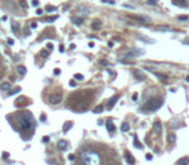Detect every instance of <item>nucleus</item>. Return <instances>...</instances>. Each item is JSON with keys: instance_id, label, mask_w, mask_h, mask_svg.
<instances>
[{"instance_id": "obj_1", "label": "nucleus", "mask_w": 189, "mask_h": 165, "mask_svg": "<svg viewBox=\"0 0 189 165\" xmlns=\"http://www.w3.org/2000/svg\"><path fill=\"white\" fill-rule=\"evenodd\" d=\"M18 123H20V128L22 129L23 132H28L31 130L32 128L35 126V119L34 116L31 115V112H22L18 116Z\"/></svg>"}, {"instance_id": "obj_2", "label": "nucleus", "mask_w": 189, "mask_h": 165, "mask_svg": "<svg viewBox=\"0 0 189 165\" xmlns=\"http://www.w3.org/2000/svg\"><path fill=\"white\" fill-rule=\"evenodd\" d=\"M80 158H81V161L84 164H89V165H98L100 163V156L99 153L94 152V151H83L80 153Z\"/></svg>"}, {"instance_id": "obj_3", "label": "nucleus", "mask_w": 189, "mask_h": 165, "mask_svg": "<svg viewBox=\"0 0 189 165\" xmlns=\"http://www.w3.org/2000/svg\"><path fill=\"white\" fill-rule=\"evenodd\" d=\"M162 103H163L162 98L153 97V98H150V100H148L146 102V104L142 107V111H144V112H154V111H157L161 106H162Z\"/></svg>"}, {"instance_id": "obj_4", "label": "nucleus", "mask_w": 189, "mask_h": 165, "mask_svg": "<svg viewBox=\"0 0 189 165\" xmlns=\"http://www.w3.org/2000/svg\"><path fill=\"white\" fill-rule=\"evenodd\" d=\"M144 52L142 50V49H133V50H130L129 53H126V57L125 58H134V57H140L143 56Z\"/></svg>"}, {"instance_id": "obj_5", "label": "nucleus", "mask_w": 189, "mask_h": 165, "mask_svg": "<svg viewBox=\"0 0 189 165\" xmlns=\"http://www.w3.org/2000/svg\"><path fill=\"white\" fill-rule=\"evenodd\" d=\"M61 101H62V94H59V93H54V94L49 95V102L53 104H58Z\"/></svg>"}, {"instance_id": "obj_6", "label": "nucleus", "mask_w": 189, "mask_h": 165, "mask_svg": "<svg viewBox=\"0 0 189 165\" xmlns=\"http://www.w3.org/2000/svg\"><path fill=\"white\" fill-rule=\"evenodd\" d=\"M133 75H134V78H135L136 80H139V81L146 80V75H144V74L140 70H134L133 71Z\"/></svg>"}, {"instance_id": "obj_7", "label": "nucleus", "mask_w": 189, "mask_h": 165, "mask_svg": "<svg viewBox=\"0 0 189 165\" xmlns=\"http://www.w3.org/2000/svg\"><path fill=\"white\" fill-rule=\"evenodd\" d=\"M131 18H134V20H136L139 22V23H146V22L149 20L148 17H143V16H130Z\"/></svg>"}, {"instance_id": "obj_8", "label": "nucleus", "mask_w": 189, "mask_h": 165, "mask_svg": "<svg viewBox=\"0 0 189 165\" xmlns=\"http://www.w3.org/2000/svg\"><path fill=\"white\" fill-rule=\"evenodd\" d=\"M67 145H68V142L67 141H64V139H61V141L58 142V150L59 151H64L66 148H67Z\"/></svg>"}, {"instance_id": "obj_9", "label": "nucleus", "mask_w": 189, "mask_h": 165, "mask_svg": "<svg viewBox=\"0 0 189 165\" xmlns=\"http://www.w3.org/2000/svg\"><path fill=\"white\" fill-rule=\"evenodd\" d=\"M117 101H119V95H113V97H112L111 100L108 101V104H107V107H108V108H112V107L114 106V103H116Z\"/></svg>"}, {"instance_id": "obj_10", "label": "nucleus", "mask_w": 189, "mask_h": 165, "mask_svg": "<svg viewBox=\"0 0 189 165\" xmlns=\"http://www.w3.org/2000/svg\"><path fill=\"white\" fill-rule=\"evenodd\" d=\"M172 4L177 7H187V0H172Z\"/></svg>"}, {"instance_id": "obj_11", "label": "nucleus", "mask_w": 189, "mask_h": 165, "mask_svg": "<svg viewBox=\"0 0 189 165\" xmlns=\"http://www.w3.org/2000/svg\"><path fill=\"white\" fill-rule=\"evenodd\" d=\"M153 129L157 132V134H161V132H162V126H161V123H160V121H154V124H153Z\"/></svg>"}, {"instance_id": "obj_12", "label": "nucleus", "mask_w": 189, "mask_h": 165, "mask_svg": "<svg viewBox=\"0 0 189 165\" xmlns=\"http://www.w3.org/2000/svg\"><path fill=\"white\" fill-rule=\"evenodd\" d=\"M125 160H126V163H127V164H134V163H135V160H134V158L131 156V153H130V152H126V155H125Z\"/></svg>"}, {"instance_id": "obj_13", "label": "nucleus", "mask_w": 189, "mask_h": 165, "mask_svg": "<svg viewBox=\"0 0 189 165\" xmlns=\"http://www.w3.org/2000/svg\"><path fill=\"white\" fill-rule=\"evenodd\" d=\"M72 126H73V123L72 121H67L64 125H63V133H67V132L70 130Z\"/></svg>"}, {"instance_id": "obj_14", "label": "nucleus", "mask_w": 189, "mask_h": 165, "mask_svg": "<svg viewBox=\"0 0 189 165\" xmlns=\"http://www.w3.org/2000/svg\"><path fill=\"white\" fill-rule=\"evenodd\" d=\"M167 142H169V143H171V145H174L175 142H176V137H175L174 133L167 134Z\"/></svg>"}, {"instance_id": "obj_15", "label": "nucleus", "mask_w": 189, "mask_h": 165, "mask_svg": "<svg viewBox=\"0 0 189 165\" xmlns=\"http://www.w3.org/2000/svg\"><path fill=\"white\" fill-rule=\"evenodd\" d=\"M106 128H107V130H108L109 133H112V132H114V125H113V124H112L111 120L106 123Z\"/></svg>"}, {"instance_id": "obj_16", "label": "nucleus", "mask_w": 189, "mask_h": 165, "mask_svg": "<svg viewBox=\"0 0 189 165\" xmlns=\"http://www.w3.org/2000/svg\"><path fill=\"white\" fill-rule=\"evenodd\" d=\"M72 22H73V25H76V26H80V25H83L84 20L81 17H73L72 18Z\"/></svg>"}, {"instance_id": "obj_17", "label": "nucleus", "mask_w": 189, "mask_h": 165, "mask_svg": "<svg viewBox=\"0 0 189 165\" xmlns=\"http://www.w3.org/2000/svg\"><path fill=\"white\" fill-rule=\"evenodd\" d=\"M77 12L80 13V14L85 16V14H87V13H89V9H87L86 7H79L77 8Z\"/></svg>"}, {"instance_id": "obj_18", "label": "nucleus", "mask_w": 189, "mask_h": 165, "mask_svg": "<svg viewBox=\"0 0 189 165\" xmlns=\"http://www.w3.org/2000/svg\"><path fill=\"white\" fill-rule=\"evenodd\" d=\"M134 146H135L138 150H142V148H143V145L139 142V139H138V137H136V136L134 137Z\"/></svg>"}, {"instance_id": "obj_19", "label": "nucleus", "mask_w": 189, "mask_h": 165, "mask_svg": "<svg viewBox=\"0 0 189 165\" xmlns=\"http://www.w3.org/2000/svg\"><path fill=\"white\" fill-rule=\"evenodd\" d=\"M170 27L169 26H156V31H161V32H165V31H170Z\"/></svg>"}, {"instance_id": "obj_20", "label": "nucleus", "mask_w": 189, "mask_h": 165, "mask_svg": "<svg viewBox=\"0 0 189 165\" xmlns=\"http://www.w3.org/2000/svg\"><path fill=\"white\" fill-rule=\"evenodd\" d=\"M17 71H18V72H20V75L23 76V75H26L27 68L24 67V66H18V67H17Z\"/></svg>"}, {"instance_id": "obj_21", "label": "nucleus", "mask_w": 189, "mask_h": 165, "mask_svg": "<svg viewBox=\"0 0 189 165\" xmlns=\"http://www.w3.org/2000/svg\"><path fill=\"white\" fill-rule=\"evenodd\" d=\"M0 89L1 90H9L10 89V82H1V85H0Z\"/></svg>"}, {"instance_id": "obj_22", "label": "nucleus", "mask_w": 189, "mask_h": 165, "mask_svg": "<svg viewBox=\"0 0 189 165\" xmlns=\"http://www.w3.org/2000/svg\"><path fill=\"white\" fill-rule=\"evenodd\" d=\"M18 29H20V26L17 25V22L13 21V22H12V31L14 32L16 35H18Z\"/></svg>"}, {"instance_id": "obj_23", "label": "nucleus", "mask_w": 189, "mask_h": 165, "mask_svg": "<svg viewBox=\"0 0 189 165\" xmlns=\"http://www.w3.org/2000/svg\"><path fill=\"white\" fill-rule=\"evenodd\" d=\"M100 26H102V22H100V21H94V22H93V25H91V27H93V29H94V30H99L100 29Z\"/></svg>"}, {"instance_id": "obj_24", "label": "nucleus", "mask_w": 189, "mask_h": 165, "mask_svg": "<svg viewBox=\"0 0 189 165\" xmlns=\"http://www.w3.org/2000/svg\"><path fill=\"white\" fill-rule=\"evenodd\" d=\"M184 164H189V158H183L180 160H177V165H184Z\"/></svg>"}, {"instance_id": "obj_25", "label": "nucleus", "mask_w": 189, "mask_h": 165, "mask_svg": "<svg viewBox=\"0 0 189 165\" xmlns=\"http://www.w3.org/2000/svg\"><path fill=\"white\" fill-rule=\"evenodd\" d=\"M129 130H130V125H129L127 123H124L121 125V132H124L125 133V132H129Z\"/></svg>"}, {"instance_id": "obj_26", "label": "nucleus", "mask_w": 189, "mask_h": 165, "mask_svg": "<svg viewBox=\"0 0 189 165\" xmlns=\"http://www.w3.org/2000/svg\"><path fill=\"white\" fill-rule=\"evenodd\" d=\"M20 92H21V87H16L14 89H12L9 93H8V94H9V95H13V94H17V93H20Z\"/></svg>"}, {"instance_id": "obj_27", "label": "nucleus", "mask_w": 189, "mask_h": 165, "mask_svg": "<svg viewBox=\"0 0 189 165\" xmlns=\"http://www.w3.org/2000/svg\"><path fill=\"white\" fill-rule=\"evenodd\" d=\"M138 38L139 39H142V40H144L146 43H149V44H152V43H154L152 39H149V38H146V36H142V35H138Z\"/></svg>"}, {"instance_id": "obj_28", "label": "nucleus", "mask_w": 189, "mask_h": 165, "mask_svg": "<svg viewBox=\"0 0 189 165\" xmlns=\"http://www.w3.org/2000/svg\"><path fill=\"white\" fill-rule=\"evenodd\" d=\"M102 111H103V106H97L94 110H93V112H94V114H100Z\"/></svg>"}, {"instance_id": "obj_29", "label": "nucleus", "mask_w": 189, "mask_h": 165, "mask_svg": "<svg viewBox=\"0 0 189 165\" xmlns=\"http://www.w3.org/2000/svg\"><path fill=\"white\" fill-rule=\"evenodd\" d=\"M48 12H54V10H57V7H54V5H46V8H45Z\"/></svg>"}, {"instance_id": "obj_30", "label": "nucleus", "mask_w": 189, "mask_h": 165, "mask_svg": "<svg viewBox=\"0 0 189 165\" xmlns=\"http://www.w3.org/2000/svg\"><path fill=\"white\" fill-rule=\"evenodd\" d=\"M40 56H41L43 58H46V57L49 56V52H48V50H45V49H43V50L40 52Z\"/></svg>"}, {"instance_id": "obj_31", "label": "nucleus", "mask_w": 189, "mask_h": 165, "mask_svg": "<svg viewBox=\"0 0 189 165\" xmlns=\"http://www.w3.org/2000/svg\"><path fill=\"white\" fill-rule=\"evenodd\" d=\"M56 20H58V16H51V17H48L46 18V22H54Z\"/></svg>"}, {"instance_id": "obj_32", "label": "nucleus", "mask_w": 189, "mask_h": 165, "mask_svg": "<svg viewBox=\"0 0 189 165\" xmlns=\"http://www.w3.org/2000/svg\"><path fill=\"white\" fill-rule=\"evenodd\" d=\"M154 75L157 76L158 79H161V80H163V81H166V80H167V76H163V75H161V74H157V72H154Z\"/></svg>"}, {"instance_id": "obj_33", "label": "nucleus", "mask_w": 189, "mask_h": 165, "mask_svg": "<svg viewBox=\"0 0 189 165\" xmlns=\"http://www.w3.org/2000/svg\"><path fill=\"white\" fill-rule=\"evenodd\" d=\"M189 17L188 16H177V21H188Z\"/></svg>"}, {"instance_id": "obj_34", "label": "nucleus", "mask_w": 189, "mask_h": 165, "mask_svg": "<svg viewBox=\"0 0 189 165\" xmlns=\"http://www.w3.org/2000/svg\"><path fill=\"white\" fill-rule=\"evenodd\" d=\"M147 4L148 5H156L157 4V0H147Z\"/></svg>"}, {"instance_id": "obj_35", "label": "nucleus", "mask_w": 189, "mask_h": 165, "mask_svg": "<svg viewBox=\"0 0 189 165\" xmlns=\"http://www.w3.org/2000/svg\"><path fill=\"white\" fill-rule=\"evenodd\" d=\"M68 84H70V87L75 88L76 85H77V82H76V79H75V80H70V82H68Z\"/></svg>"}, {"instance_id": "obj_36", "label": "nucleus", "mask_w": 189, "mask_h": 165, "mask_svg": "<svg viewBox=\"0 0 189 165\" xmlns=\"http://www.w3.org/2000/svg\"><path fill=\"white\" fill-rule=\"evenodd\" d=\"M75 79H76V80H83L84 76L81 75V74H76V75H75Z\"/></svg>"}, {"instance_id": "obj_37", "label": "nucleus", "mask_w": 189, "mask_h": 165, "mask_svg": "<svg viewBox=\"0 0 189 165\" xmlns=\"http://www.w3.org/2000/svg\"><path fill=\"white\" fill-rule=\"evenodd\" d=\"M102 3H106V4H111V5L116 4V3H114L113 0H102Z\"/></svg>"}, {"instance_id": "obj_38", "label": "nucleus", "mask_w": 189, "mask_h": 165, "mask_svg": "<svg viewBox=\"0 0 189 165\" xmlns=\"http://www.w3.org/2000/svg\"><path fill=\"white\" fill-rule=\"evenodd\" d=\"M20 5H21L22 8H26L27 7V3L24 1V0H20Z\"/></svg>"}, {"instance_id": "obj_39", "label": "nucleus", "mask_w": 189, "mask_h": 165, "mask_svg": "<svg viewBox=\"0 0 189 165\" xmlns=\"http://www.w3.org/2000/svg\"><path fill=\"white\" fill-rule=\"evenodd\" d=\"M41 141H43V143H48V142H49V137H48V136L43 137V139H41Z\"/></svg>"}, {"instance_id": "obj_40", "label": "nucleus", "mask_w": 189, "mask_h": 165, "mask_svg": "<svg viewBox=\"0 0 189 165\" xmlns=\"http://www.w3.org/2000/svg\"><path fill=\"white\" fill-rule=\"evenodd\" d=\"M8 44H9V45H13V44H14V40H13L12 38H9V39H8Z\"/></svg>"}, {"instance_id": "obj_41", "label": "nucleus", "mask_w": 189, "mask_h": 165, "mask_svg": "<svg viewBox=\"0 0 189 165\" xmlns=\"http://www.w3.org/2000/svg\"><path fill=\"white\" fill-rule=\"evenodd\" d=\"M32 5H34V7H37V5H39V0H32Z\"/></svg>"}, {"instance_id": "obj_42", "label": "nucleus", "mask_w": 189, "mask_h": 165, "mask_svg": "<svg viewBox=\"0 0 189 165\" xmlns=\"http://www.w3.org/2000/svg\"><path fill=\"white\" fill-rule=\"evenodd\" d=\"M146 159H147L148 161H150V160H152V155H150V153H147V155H146Z\"/></svg>"}, {"instance_id": "obj_43", "label": "nucleus", "mask_w": 189, "mask_h": 165, "mask_svg": "<svg viewBox=\"0 0 189 165\" xmlns=\"http://www.w3.org/2000/svg\"><path fill=\"white\" fill-rule=\"evenodd\" d=\"M43 12H44V10H43V9H40V8H39V9L36 10V14H37V16H41V14H43Z\"/></svg>"}, {"instance_id": "obj_44", "label": "nucleus", "mask_w": 189, "mask_h": 165, "mask_svg": "<svg viewBox=\"0 0 189 165\" xmlns=\"http://www.w3.org/2000/svg\"><path fill=\"white\" fill-rule=\"evenodd\" d=\"M124 8H129V9H134V7H133V5H130V4H124Z\"/></svg>"}, {"instance_id": "obj_45", "label": "nucleus", "mask_w": 189, "mask_h": 165, "mask_svg": "<svg viewBox=\"0 0 189 165\" xmlns=\"http://www.w3.org/2000/svg\"><path fill=\"white\" fill-rule=\"evenodd\" d=\"M46 48H48L49 50H51V49H53V44H51V43H48V45H46Z\"/></svg>"}, {"instance_id": "obj_46", "label": "nucleus", "mask_w": 189, "mask_h": 165, "mask_svg": "<svg viewBox=\"0 0 189 165\" xmlns=\"http://www.w3.org/2000/svg\"><path fill=\"white\" fill-rule=\"evenodd\" d=\"M9 158V153L8 152H3V159H8Z\"/></svg>"}, {"instance_id": "obj_47", "label": "nucleus", "mask_w": 189, "mask_h": 165, "mask_svg": "<svg viewBox=\"0 0 189 165\" xmlns=\"http://www.w3.org/2000/svg\"><path fill=\"white\" fill-rule=\"evenodd\" d=\"M68 160L73 161V160H75V155H68Z\"/></svg>"}, {"instance_id": "obj_48", "label": "nucleus", "mask_w": 189, "mask_h": 165, "mask_svg": "<svg viewBox=\"0 0 189 165\" xmlns=\"http://www.w3.org/2000/svg\"><path fill=\"white\" fill-rule=\"evenodd\" d=\"M59 74H61V70H59V68H56V70H54V75H59Z\"/></svg>"}, {"instance_id": "obj_49", "label": "nucleus", "mask_w": 189, "mask_h": 165, "mask_svg": "<svg viewBox=\"0 0 189 165\" xmlns=\"http://www.w3.org/2000/svg\"><path fill=\"white\" fill-rule=\"evenodd\" d=\"M138 97H139V95H138V93H135V94L133 95V101H136V100H138Z\"/></svg>"}, {"instance_id": "obj_50", "label": "nucleus", "mask_w": 189, "mask_h": 165, "mask_svg": "<svg viewBox=\"0 0 189 165\" xmlns=\"http://www.w3.org/2000/svg\"><path fill=\"white\" fill-rule=\"evenodd\" d=\"M40 120H41V121H45V120H46L45 115H41V117H40Z\"/></svg>"}, {"instance_id": "obj_51", "label": "nucleus", "mask_w": 189, "mask_h": 165, "mask_svg": "<svg viewBox=\"0 0 189 165\" xmlns=\"http://www.w3.org/2000/svg\"><path fill=\"white\" fill-rule=\"evenodd\" d=\"M63 50H64V46H63V45H59V52H63Z\"/></svg>"}, {"instance_id": "obj_52", "label": "nucleus", "mask_w": 189, "mask_h": 165, "mask_svg": "<svg viewBox=\"0 0 189 165\" xmlns=\"http://www.w3.org/2000/svg\"><path fill=\"white\" fill-rule=\"evenodd\" d=\"M48 163H51V164H56L57 161L56 160H48Z\"/></svg>"}, {"instance_id": "obj_53", "label": "nucleus", "mask_w": 189, "mask_h": 165, "mask_svg": "<svg viewBox=\"0 0 189 165\" xmlns=\"http://www.w3.org/2000/svg\"><path fill=\"white\" fill-rule=\"evenodd\" d=\"M36 26H37L36 23H32V25H31V27H32V29H36Z\"/></svg>"}, {"instance_id": "obj_54", "label": "nucleus", "mask_w": 189, "mask_h": 165, "mask_svg": "<svg viewBox=\"0 0 189 165\" xmlns=\"http://www.w3.org/2000/svg\"><path fill=\"white\" fill-rule=\"evenodd\" d=\"M154 152H156V153H158V152H160V148L156 147V148H154Z\"/></svg>"}, {"instance_id": "obj_55", "label": "nucleus", "mask_w": 189, "mask_h": 165, "mask_svg": "<svg viewBox=\"0 0 189 165\" xmlns=\"http://www.w3.org/2000/svg\"><path fill=\"white\" fill-rule=\"evenodd\" d=\"M185 81L189 82V76H187V78H185Z\"/></svg>"}]
</instances>
